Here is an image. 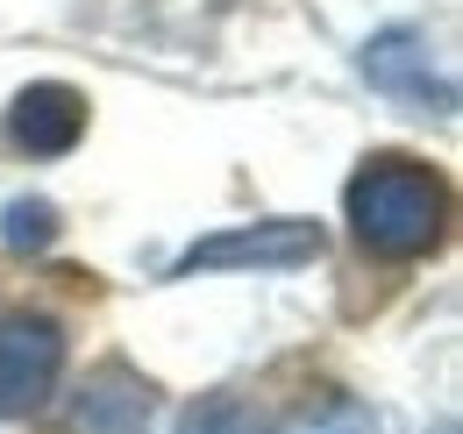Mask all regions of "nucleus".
Masks as SVG:
<instances>
[{"label": "nucleus", "instance_id": "nucleus-1", "mask_svg": "<svg viewBox=\"0 0 463 434\" xmlns=\"http://www.w3.org/2000/svg\"><path fill=\"white\" fill-rule=\"evenodd\" d=\"M343 207H349V228H356L364 250L406 264V257H428V250L442 242L449 185H442L428 164H413V157H371L356 178H349Z\"/></svg>", "mask_w": 463, "mask_h": 434}, {"label": "nucleus", "instance_id": "nucleus-2", "mask_svg": "<svg viewBox=\"0 0 463 434\" xmlns=\"http://www.w3.org/2000/svg\"><path fill=\"white\" fill-rule=\"evenodd\" d=\"M321 257V228L314 221H257V228H229V235H207L193 242L185 257L172 264V278H193V271H299Z\"/></svg>", "mask_w": 463, "mask_h": 434}, {"label": "nucleus", "instance_id": "nucleus-3", "mask_svg": "<svg viewBox=\"0 0 463 434\" xmlns=\"http://www.w3.org/2000/svg\"><path fill=\"white\" fill-rule=\"evenodd\" d=\"M64 371V335L43 314H0V420H22L51 399Z\"/></svg>", "mask_w": 463, "mask_h": 434}, {"label": "nucleus", "instance_id": "nucleus-4", "mask_svg": "<svg viewBox=\"0 0 463 434\" xmlns=\"http://www.w3.org/2000/svg\"><path fill=\"white\" fill-rule=\"evenodd\" d=\"M364 79L378 93L406 100V108H435V114L457 108V79L442 71V57H435V43L420 29H378L364 43Z\"/></svg>", "mask_w": 463, "mask_h": 434}, {"label": "nucleus", "instance_id": "nucleus-5", "mask_svg": "<svg viewBox=\"0 0 463 434\" xmlns=\"http://www.w3.org/2000/svg\"><path fill=\"white\" fill-rule=\"evenodd\" d=\"M79 136H86V93H71L58 79L14 93V108H7V143H14V150H29V157H64Z\"/></svg>", "mask_w": 463, "mask_h": 434}, {"label": "nucleus", "instance_id": "nucleus-6", "mask_svg": "<svg viewBox=\"0 0 463 434\" xmlns=\"http://www.w3.org/2000/svg\"><path fill=\"white\" fill-rule=\"evenodd\" d=\"M150 413H157V392L128 363H100L79 384V399H71V428L79 434H143Z\"/></svg>", "mask_w": 463, "mask_h": 434}, {"label": "nucleus", "instance_id": "nucleus-7", "mask_svg": "<svg viewBox=\"0 0 463 434\" xmlns=\"http://www.w3.org/2000/svg\"><path fill=\"white\" fill-rule=\"evenodd\" d=\"M279 434H378V413H371L364 399H349V392H328V399L299 406Z\"/></svg>", "mask_w": 463, "mask_h": 434}, {"label": "nucleus", "instance_id": "nucleus-8", "mask_svg": "<svg viewBox=\"0 0 463 434\" xmlns=\"http://www.w3.org/2000/svg\"><path fill=\"white\" fill-rule=\"evenodd\" d=\"M178 434H264V420L235 399V392H207L178 413Z\"/></svg>", "mask_w": 463, "mask_h": 434}, {"label": "nucleus", "instance_id": "nucleus-9", "mask_svg": "<svg viewBox=\"0 0 463 434\" xmlns=\"http://www.w3.org/2000/svg\"><path fill=\"white\" fill-rule=\"evenodd\" d=\"M0 242L7 250H51L58 242V207L51 200H7L0 207Z\"/></svg>", "mask_w": 463, "mask_h": 434}, {"label": "nucleus", "instance_id": "nucleus-10", "mask_svg": "<svg viewBox=\"0 0 463 434\" xmlns=\"http://www.w3.org/2000/svg\"><path fill=\"white\" fill-rule=\"evenodd\" d=\"M435 434H457V420H442V428H435Z\"/></svg>", "mask_w": 463, "mask_h": 434}]
</instances>
